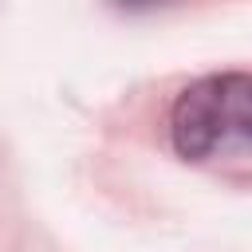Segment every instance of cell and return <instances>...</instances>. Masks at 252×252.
Returning a JSON list of instances; mask_svg holds the SVG:
<instances>
[{
    "label": "cell",
    "instance_id": "7a4b0ae2",
    "mask_svg": "<svg viewBox=\"0 0 252 252\" xmlns=\"http://www.w3.org/2000/svg\"><path fill=\"white\" fill-rule=\"evenodd\" d=\"M118 4H126V8H158L165 0H118Z\"/></svg>",
    "mask_w": 252,
    "mask_h": 252
},
{
    "label": "cell",
    "instance_id": "6da1fadb",
    "mask_svg": "<svg viewBox=\"0 0 252 252\" xmlns=\"http://www.w3.org/2000/svg\"><path fill=\"white\" fill-rule=\"evenodd\" d=\"M169 134L189 161L252 154V75L228 71L189 83L173 102Z\"/></svg>",
    "mask_w": 252,
    "mask_h": 252
}]
</instances>
